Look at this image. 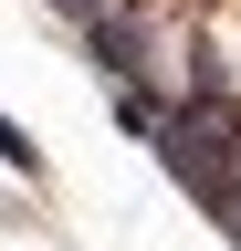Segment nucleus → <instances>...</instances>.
<instances>
[{
    "label": "nucleus",
    "mask_w": 241,
    "mask_h": 251,
    "mask_svg": "<svg viewBox=\"0 0 241 251\" xmlns=\"http://www.w3.org/2000/svg\"><path fill=\"white\" fill-rule=\"evenodd\" d=\"M53 11H74V21H95V11H126V0H53Z\"/></svg>",
    "instance_id": "3"
},
{
    "label": "nucleus",
    "mask_w": 241,
    "mask_h": 251,
    "mask_svg": "<svg viewBox=\"0 0 241 251\" xmlns=\"http://www.w3.org/2000/svg\"><path fill=\"white\" fill-rule=\"evenodd\" d=\"M0 168H11V178H42V168H53V157H42V136H32L21 115H0Z\"/></svg>",
    "instance_id": "2"
},
{
    "label": "nucleus",
    "mask_w": 241,
    "mask_h": 251,
    "mask_svg": "<svg viewBox=\"0 0 241 251\" xmlns=\"http://www.w3.org/2000/svg\"><path fill=\"white\" fill-rule=\"evenodd\" d=\"M84 42H95V63L115 84H147V31H136V11H95V21H74Z\"/></svg>",
    "instance_id": "1"
}]
</instances>
